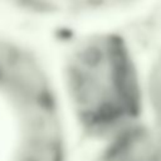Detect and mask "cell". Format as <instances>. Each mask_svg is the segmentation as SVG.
I'll return each instance as SVG.
<instances>
[{
    "mask_svg": "<svg viewBox=\"0 0 161 161\" xmlns=\"http://www.w3.org/2000/svg\"><path fill=\"white\" fill-rule=\"evenodd\" d=\"M73 86L80 113L99 131L130 126L140 109L133 65L125 48L113 39L92 44L73 69Z\"/></svg>",
    "mask_w": 161,
    "mask_h": 161,
    "instance_id": "1",
    "label": "cell"
}]
</instances>
